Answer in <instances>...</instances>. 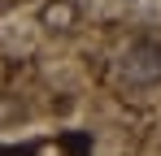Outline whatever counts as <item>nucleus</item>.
Returning <instances> with one entry per match:
<instances>
[{
	"instance_id": "1",
	"label": "nucleus",
	"mask_w": 161,
	"mask_h": 156,
	"mask_svg": "<svg viewBox=\"0 0 161 156\" xmlns=\"http://www.w3.org/2000/svg\"><path fill=\"white\" fill-rule=\"evenodd\" d=\"M118 74H122V82H131V87H153V82H161V44L144 39V44L126 48Z\"/></svg>"
},
{
	"instance_id": "4",
	"label": "nucleus",
	"mask_w": 161,
	"mask_h": 156,
	"mask_svg": "<svg viewBox=\"0 0 161 156\" xmlns=\"http://www.w3.org/2000/svg\"><path fill=\"white\" fill-rule=\"evenodd\" d=\"M0 156H35L31 148H0Z\"/></svg>"
},
{
	"instance_id": "3",
	"label": "nucleus",
	"mask_w": 161,
	"mask_h": 156,
	"mask_svg": "<svg viewBox=\"0 0 161 156\" xmlns=\"http://www.w3.org/2000/svg\"><path fill=\"white\" fill-rule=\"evenodd\" d=\"M44 22H48V26H65V22H70V9H65V4H53V9L44 13Z\"/></svg>"
},
{
	"instance_id": "2",
	"label": "nucleus",
	"mask_w": 161,
	"mask_h": 156,
	"mask_svg": "<svg viewBox=\"0 0 161 156\" xmlns=\"http://www.w3.org/2000/svg\"><path fill=\"white\" fill-rule=\"evenodd\" d=\"M61 148H65V156H92V134L70 130V134H61Z\"/></svg>"
}]
</instances>
